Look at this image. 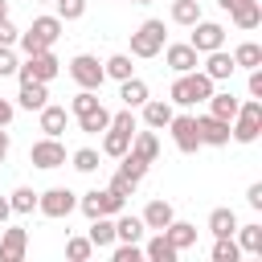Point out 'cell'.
Here are the masks:
<instances>
[{
    "label": "cell",
    "instance_id": "60d3db41",
    "mask_svg": "<svg viewBox=\"0 0 262 262\" xmlns=\"http://www.w3.org/2000/svg\"><path fill=\"white\" fill-rule=\"evenodd\" d=\"M53 4H57L53 16H61V20H78L86 12V0H53Z\"/></svg>",
    "mask_w": 262,
    "mask_h": 262
},
{
    "label": "cell",
    "instance_id": "7bdbcfd3",
    "mask_svg": "<svg viewBox=\"0 0 262 262\" xmlns=\"http://www.w3.org/2000/svg\"><path fill=\"white\" fill-rule=\"evenodd\" d=\"M139 258H143L139 242H123V246H115V262H139Z\"/></svg>",
    "mask_w": 262,
    "mask_h": 262
},
{
    "label": "cell",
    "instance_id": "83f0119b",
    "mask_svg": "<svg viewBox=\"0 0 262 262\" xmlns=\"http://www.w3.org/2000/svg\"><path fill=\"white\" fill-rule=\"evenodd\" d=\"M233 233H237V250H242V254H262V225H258V221L237 225Z\"/></svg>",
    "mask_w": 262,
    "mask_h": 262
},
{
    "label": "cell",
    "instance_id": "3957f363",
    "mask_svg": "<svg viewBox=\"0 0 262 262\" xmlns=\"http://www.w3.org/2000/svg\"><path fill=\"white\" fill-rule=\"evenodd\" d=\"M61 25H66L61 16H37V20L16 37V45L25 49V57H29V53H41V49H49V45L61 37Z\"/></svg>",
    "mask_w": 262,
    "mask_h": 262
},
{
    "label": "cell",
    "instance_id": "cb8c5ba5",
    "mask_svg": "<svg viewBox=\"0 0 262 262\" xmlns=\"http://www.w3.org/2000/svg\"><path fill=\"white\" fill-rule=\"evenodd\" d=\"M205 102H209V115H217V119H225V123H229V119L237 115V106H242V98H233L229 90H213Z\"/></svg>",
    "mask_w": 262,
    "mask_h": 262
},
{
    "label": "cell",
    "instance_id": "b9f144b4",
    "mask_svg": "<svg viewBox=\"0 0 262 262\" xmlns=\"http://www.w3.org/2000/svg\"><path fill=\"white\" fill-rule=\"evenodd\" d=\"M111 127L123 131V135H135V115H131V106H123L119 115H111Z\"/></svg>",
    "mask_w": 262,
    "mask_h": 262
},
{
    "label": "cell",
    "instance_id": "7c38bea8",
    "mask_svg": "<svg viewBox=\"0 0 262 262\" xmlns=\"http://www.w3.org/2000/svg\"><path fill=\"white\" fill-rule=\"evenodd\" d=\"M188 45H192L196 53H213V49H221V45H225V29H221V25H213V20H196V25H192Z\"/></svg>",
    "mask_w": 262,
    "mask_h": 262
},
{
    "label": "cell",
    "instance_id": "6da1fadb",
    "mask_svg": "<svg viewBox=\"0 0 262 262\" xmlns=\"http://www.w3.org/2000/svg\"><path fill=\"white\" fill-rule=\"evenodd\" d=\"M213 94V78L205 74V70H188V74H176V82H172V90H168V102H176V106H196V102H205Z\"/></svg>",
    "mask_w": 262,
    "mask_h": 262
},
{
    "label": "cell",
    "instance_id": "4fadbf2b",
    "mask_svg": "<svg viewBox=\"0 0 262 262\" xmlns=\"http://www.w3.org/2000/svg\"><path fill=\"white\" fill-rule=\"evenodd\" d=\"M164 61H168L172 74H188V70L201 66V53H196L188 41H180V45H164Z\"/></svg>",
    "mask_w": 262,
    "mask_h": 262
},
{
    "label": "cell",
    "instance_id": "f546056e",
    "mask_svg": "<svg viewBox=\"0 0 262 262\" xmlns=\"http://www.w3.org/2000/svg\"><path fill=\"white\" fill-rule=\"evenodd\" d=\"M233 229H237V213L233 209H213L209 213V233L213 237H229Z\"/></svg>",
    "mask_w": 262,
    "mask_h": 262
},
{
    "label": "cell",
    "instance_id": "4dcf8cb0",
    "mask_svg": "<svg viewBox=\"0 0 262 262\" xmlns=\"http://www.w3.org/2000/svg\"><path fill=\"white\" fill-rule=\"evenodd\" d=\"M233 66H242V70H258V66H262V45L242 41V45L233 49Z\"/></svg>",
    "mask_w": 262,
    "mask_h": 262
},
{
    "label": "cell",
    "instance_id": "603a6c76",
    "mask_svg": "<svg viewBox=\"0 0 262 262\" xmlns=\"http://www.w3.org/2000/svg\"><path fill=\"white\" fill-rule=\"evenodd\" d=\"M49 82H20V94H16V102L25 106V111H41L45 102H49V90H45Z\"/></svg>",
    "mask_w": 262,
    "mask_h": 262
},
{
    "label": "cell",
    "instance_id": "f6af8a7d",
    "mask_svg": "<svg viewBox=\"0 0 262 262\" xmlns=\"http://www.w3.org/2000/svg\"><path fill=\"white\" fill-rule=\"evenodd\" d=\"M16 37H20V29L4 16V20H0V45H16Z\"/></svg>",
    "mask_w": 262,
    "mask_h": 262
},
{
    "label": "cell",
    "instance_id": "ab89813d",
    "mask_svg": "<svg viewBox=\"0 0 262 262\" xmlns=\"http://www.w3.org/2000/svg\"><path fill=\"white\" fill-rule=\"evenodd\" d=\"M70 160H74L78 172H94V168H98V151H94V147H78Z\"/></svg>",
    "mask_w": 262,
    "mask_h": 262
},
{
    "label": "cell",
    "instance_id": "7dc6e473",
    "mask_svg": "<svg viewBox=\"0 0 262 262\" xmlns=\"http://www.w3.org/2000/svg\"><path fill=\"white\" fill-rule=\"evenodd\" d=\"M250 98H262V66L250 70Z\"/></svg>",
    "mask_w": 262,
    "mask_h": 262
},
{
    "label": "cell",
    "instance_id": "52a82bcc",
    "mask_svg": "<svg viewBox=\"0 0 262 262\" xmlns=\"http://www.w3.org/2000/svg\"><path fill=\"white\" fill-rule=\"evenodd\" d=\"M57 70H61V61H57L49 49H41V53H29L25 66H16V78H20V82H53Z\"/></svg>",
    "mask_w": 262,
    "mask_h": 262
},
{
    "label": "cell",
    "instance_id": "1f68e13d",
    "mask_svg": "<svg viewBox=\"0 0 262 262\" xmlns=\"http://www.w3.org/2000/svg\"><path fill=\"white\" fill-rule=\"evenodd\" d=\"M172 20L192 29V25L201 20V4H196V0H172Z\"/></svg>",
    "mask_w": 262,
    "mask_h": 262
},
{
    "label": "cell",
    "instance_id": "5b68a950",
    "mask_svg": "<svg viewBox=\"0 0 262 262\" xmlns=\"http://www.w3.org/2000/svg\"><path fill=\"white\" fill-rule=\"evenodd\" d=\"M168 45V29H164V20H143L135 33H131V53L135 57H156L160 49Z\"/></svg>",
    "mask_w": 262,
    "mask_h": 262
},
{
    "label": "cell",
    "instance_id": "d6986e66",
    "mask_svg": "<svg viewBox=\"0 0 262 262\" xmlns=\"http://www.w3.org/2000/svg\"><path fill=\"white\" fill-rule=\"evenodd\" d=\"M127 151H131V156H139L143 164H156V156H160V139H156V131H135Z\"/></svg>",
    "mask_w": 262,
    "mask_h": 262
},
{
    "label": "cell",
    "instance_id": "9a60e30c",
    "mask_svg": "<svg viewBox=\"0 0 262 262\" xmlns=\"http://www.w3.org/2000/svg\"><path fill=\"white\" fill-rule=\"evenodd\" d=\"M25 250H29V233L20 225H12V229L0 233V262H20Z\"/></svg>",
    "mask_w": 262,
    "mask_h": 262
},
{
    "label": "cell",
    "instance_id": "11a10c76",
    "mask_svg": "<svg viewBox=\"0 0 262 262\" xmlns=\"http://www.w3.org/2000/svg\"><path fill=\"white\" fill-rule=\"evenodd\" d=\"M45 4H49V0H45Z\"/></svg>",
    "mask_w": 262,
    "mask_h": 262
},
{
    "label": "cell",
    "instance_id": "e0dca14e",
    "mask_svg": "<svg viewBox=\"0 0 262 262\" xmlns=\"http://www.w3.org/2000/svg\"><path fill=\"white\" fill-rule=\"evenodd\" d=\"M233 70H237V66H233V53H225V49H213V53H205V74H209L213 82H225Z\"/></svg>",
    "mask_w": 262,
    "mask_h": 262
},
{
    "label": "cell",
    "instance_id": "277c9868",
    "mask_svg": "<svg viewBox=\"0 0 262 262\" xmlns=\"http://www.w3.org/2000/svg\"><path fill=\"white\" fill-rule=\"evenodd\" d=\"M229 123H233V127H229V135H233L237 143H254V139L262 135V98L242 102V106H237V115H233Z\"/></svg>",
    "mask_w": 262,
    "mask_h": 262
},
{
    "label": "cell",
    "instance_id": "e575fe53",
    "mask_svg": "<svg viewBox=\"0 0 262 262\" xmlns=\"http://www.w3.org/2000/svg\"><path fill=\"white\" fill-rule=\"evenodd\" d=\"M8 205H12V213H33V209H37V192H33L29 184H20V188L8 196Z\"/></svg>",
    "mask_w": 262,
    "mask_h": 262
},
{
    "label": "cell",
    "instance_id": "5bb4252c",
    "mask_svg": "<svg viewBox=\"0 0 262 262\" xmlns=\"http://www.w3.org/2000/svg\"><path fill=\"white\" fill-rule=\"evenodd\" d=\"M196 135H201V143H209V147H225V143H229V123L217 119V115H201V119H196Z\"/></svg>",
    "mask_w": 262,
    "mask_h": 262
},
{
    "label": "cell",
    "instance_id": "ee69618b",
    "mask_svg": "<svg viewBox=\"0 0 262 262\" xmlns=\"http://www.w3.org/2000/svg\"><path fill=\"white\" fill-rule=\"evenodd\" d=\"M8 74H16V53H12V45H0V78H8Z\"/></svg>",
    "mask_w": 262,
    "mask_h": 262
},
{
    "label": "cell",
    "instance_id": "30bf717a",
    "mask_svg": "<svg viewBox=\"0 0 262 262\" xmlns=\"http://www.w3.org/2000/svg\"><path fill=\"white\" fill-rule=\"evenodd\" d=\"M29 164H37V168H61V164H66V147H61V139H57V135L37 139V143L29 147Z\"/></svg>",
    "mask_w": 262,
    "mask_h": 262
},
{
    "label": "cell",
    "instance_id": "db71d44e",
    "mask_svg": "<svg viewBox=\"0 0 262 262\" xmlns=\"http://www.w3.org/2000/svg\"><path fill=\"white\" fill-rule=\"evenodd\" d=\"M131 4H151V0H131Z\"/></svg>",
    "mask_w": 262,
    "mask_h": 262
},
{
    "label": "cell",
    "instance_id": "836d02e7",
    "mask_svg": "<svg viewBox=\"0 0 262 262\" xmlns=\"http://www.w3.org/2000/svg\"><path fill=\"white\" fill-rule=\"evenodd\" d=\"M102 70H106V78L123 82V78H131V70H135V66H131V57H127V53H115V57H106V61H102Z\"/></svg>",
    "mask_w": 262,
    "mask_h": 262
},
{
    "label": "cell",
    "instance_id": "ac0fdd59",
    "mask_svg": "<svg viewBox=\"0 0 262 262\" xmlns=\"http://www.w3.org/2000/svg\"><path fill=\"white\" fill-rule=\"evenodd\" d=\"M143 123H147L151 131H164V127L172 123V102H168V98H164V102H160V98H147V102H143Z\"/></svg>",
    "mask_w": 262,
    "mask_h": 262
},
{
    "label": "cell",
    "instance_id": "44dd1931",
    "mask_svg": "<svg viewBox=\"0 0 262 262\" xmlns=\"http://www.w3.org/2000/svg\"><path fill=\"white\" fill-rule=\"evenodd\" d=\"M119 221H115V242H143V233H147V225H143V217H131V213H115Z\"/></svg>",
    "mask_w": 262,
    "mask_h": 262
},
{
    "label": "cell",
    "instance_id": "8fae6325",
    "mask_svg": "<svg viewBox=\"0 0 262 262\" xmlns=\"http://www.w3.org/2000/svg\"><path fill=\"white\" fill-rule=\"evenodd\" d=\"M168 131H172V139H176V147H180L184 156H192V151L201 147V135H196V115H172Z\"/></svg>",
    "mask_w": 262,
    "mask_h": 262
},
{
    "label": "cell",
    "instance_id": "816d5d0a",
    "mask_svg": "<svg viewBox=\"0 0 262 262\" xmlns=\"http://www.w3.org/2000/svg\"><path fill=\"white\" fill-rule=\"evenodd\" d=\"M217 4H221V8H225V12H229V8H237V4H242V0H217Z\"/></svg>",
    "mask_w": 262,
    "mask_h": 262
},
{
    "label": "cell",
    "instance_id": "bcb514c9",
    "mask_svg": "<svg viewBox=\"0 0 262 262\" xmlns=\"http://www.w3.org/2000/svg\"><path fill=\"white\" fill-rule=\"evenodd\" d=\"M246 205H250V209H262V180H254V184L246 188Z\"/></svg>",
    "mask_w": 262,
    "mask_h": 262
},
{
    "label": "cell",
    "instance_id": "7a4b0ae2",
    "mask_svg": "<svg viewBox=\"0 0 262 262\" xmlns=\"http://www.w3.org/2000/svg\"><path fill=\"white\" fill-rule=\"evenodd\" d=\"M70 111H74V119H78V127H82L86 135H98V131H106V127H111V111L98 102V94H94V90L74 94Z\"/></svg>",
    "mask_w": 262,
    "mask_h": 262
},
{
    "label": "cell",
    "instance_id": "d4e9b609",
    "mask_svg": "<svg viewBox=\"0 0 262 262\" xmlns=\"http://www.w3.org/2000/svg\"><path fill=\"white\" fill-rule=\"evenodd\" d=\"M37 115H41V131H45V135H61L66 123H70V111H66V106H53V102H45Z\"/></svg>",
    "mask_w": 262,
    "mask_h": 262
},
{
    "label": "cell",
    "instance_id": "8d00e7d4",
    "mask_svg": "<svg viewBox=\"0 0 262 262\" xmlns=\"http://www.w3.org/2000/svg\"><path fill=\"white\" fill-rule=\"evenodd\" d=\"M106 188H111V192H115V196H123V201H127V196H135V188H139V180H131V176H127V172H115V176H111V184H106Z\"/></svg>",
    "mask_w": 262,
    "mask_h": 262
},
{
    "label": "cell",
    "instance_id": "484cf974",
    "mask_svg": "<svg viewBox=\"0 0 262 262\" xmlns=\"http://www.w3.org/2000/svg\"><path fill=\"white\" fill-rule=\"evenodd\" d=\"M90 246L94 250H106V246H115V221L111 217H90Z\"/></svg>",
    "mask_w": 262,
    "mask_h": 262
},
{
    "label": "cell",
    "instance_id": "8992f818",
    "mask_svg": "<svg viewBox=\"0 0 262 262\" xmlns=\"http://www.w3.org/2000/svg\"><path fill=\"white\" fill-rule=\"evenodd\" d=\"M123 196H115L111 188H90V192H82L78 196V209L86 213V217H115V213H123Z\"/></svg>",
    "mask_w": 262,
    "mask_h": 262
},
{
    "label": "cell",
    "instance_id": "f5cc1de1",
    "mask_svg": "<svg viewBox=\"0 0 262 262\" xmlns=\"http://www.w3.org/2000/svg\"><path fill=\"white\" fill-rule=\"evenodd\" d=\"M4 16H8V0H0V20H4Z\"/></svg>",
    "mask_w": 262,
    "mask_h": 262
},
{
    "label": "cell",
    "instance_id": "74e56055",
    "mask_svg": "<svg viewBox=\"0 0 262 262\" xmlns=\"http://www.w3.org/2000/svg\"><path fill=\"white\" fill-rule=\"evenodd\" d=\"M119 160H123V164H119V172H127L131 180H143V176H147V164H143L139 156H131V151H123Z\"/></svg>",
    "mask_w": 262,
    "mask_h": 262
},
{
    "label": "cell",
    "instance_id": "f35d334b",
    "mask_svg": "<svg viewBox=\"0 0 262 262\" xmlns=\"http://www.w3.org/2000/svg\"><path fill=\"white\" fill-rule=\"evenodd\" d=\"M90 254H94L90 237H70V242H66V258H74V262H86Z\"/></svg>",
    "mask_w": 262,
    "mask_h": 262
},
{
    "label": "cell",
    "instance_id": "d6a6232c",
    "mask_svg": "<svg viewBox=\"0 0 262 262\" xmlns=\"http://www.w3.org/2000/svg\"><path fill=\"white\" fill-rule=\"evenodd\" d=\"M127 147H131V135H123V131H115V127H106V135H102V151H106L111 160H119Z\"/></svg>",
    "mask_w": 262,
    "mask_h": 262
},
{
    "label": "cell",
    "instance_id": "681fc988",
    "mask_svg": "<svg viewBox=\"0 0 262 262\" xmlns=\"http://www.w3.org/2000/svg\"><path fill=\"white\" fill-rule=\"evenodd\" d=\"M8 147H12V139H8V131L0 127V164H4V156H8Z\"/></svg>",
    "mask_w": 262,
    "mask_h": 262
},
{
    "label": "cell",
    "instance_id": "c3c4849f",
    "mask_svg": "<svg viewBox=\"0 0 262 262\" xmlns=\"http://www.w3.org/2000/svg\"><path fill=\"white\" fill-rule=\"evenodd\" d=\"M8 123H12V102L0 98V127H8Z\"/></svg>",
    "mask_w": 262,
    "mask_h": 262
},
{
    "label": "cell",
    "instance_id": "f1b7e54d",
    "mask_svg": "<svg viewBox=\"0 0 262 262\" xmlns=\"http://www.w3.org/2000/svg\"><path fill=\"white\" fill-rule=\"evenodd\" d=\"M143 258H151V262H176V258H180V250H172V242L156 229V237L143 246Z\"/></svg>",
    "mask_w": 262,
    "mask_h": 262
},
{
    "label": "cell",
    "instance_id": "d590c367",
    "mask_svg": "<svg viewBox=\"0 0 262 262\" xmlns=\"http://www.w3.org/2000/svg\"><path fill=\"white\" fill-rule=\"evenodd\" d=\"M237 258H242V250H237L233 233H229V237H217V242H213V262H237Z\"/></svg>",
    "mask_w": 262,
    "mask_h": 262
},
{
    "label": "cell",
    "instance_id": "ffe728a7",
    "mask_svg": "<svg viewBox=\"0 0 262 262\" xmlns=\"http://www.w3.org/2000/svg\"><path fill=\"white\" fill-rule=\"evenodd\" d=\"M172 217H176V209H172L164 196H156V201H147V205H143V225H147V229H164Z\"/></svg>",
    "mask_w": 262,
    "mask_h": 262
},
{
    "label": "cell",
    "instance_id": "ba28073f",
    "mask_svg": "<svg viewBox=\"0 0 262 262\" xmlns=\"http://www.w3.org/2000/svg\"><path fill=\"white\" fill-rule=\"evenodd\" d=\"M70 78H74L82 90H98V86L106 82V70H102V61H98V57H90V53H78V57L70 61Z\"/></svg>",
    "mask_w": 262,
    "mask_h": 262
},
{
    "label": "cell",
    "instance_id": "7402d4cb",
    "mask_svg": "<svg viewBox=\"0 0 262 262\" xmlns=\"http://www.w3.org/2000/svg\"><path fill=\"white\" fill-rule=\"evenodd\" d=\"M119 98H123V106H131V111H135V106H143V102H147V82H143V78H135V74H131V78H123V82H119Z\"/></svg>",
    "mask_w": 262,
    "mask_h": 262
},
{
    "label": "cell",
    "instance_id": "f907efd6",
    "mask_svg": "<svg viewBox=\"0 0 262 262\" xmlns=\"http://www.w3.org/2000/svg\"><path fill=\"white\" fill-rule=\"evenodd\" d=\"M12 217V205H8V196H0V225Z\"/></svg>",
    "mask_w": 262,
    "mask_h": 262
},
{
    "label": "cell",
    "instance_id": "4316f807",
    "mask_svg": "<svg viewBox=\"0 0 262 262\" xmlns=\"http://www.w3.org/2000/svg\"><path fill=\"white\" fill-rule=\"evenodd\" d=\"M229 16H233L237 29H258L262 25V4L258 0H242L237 8H229Z\"/></svg>",
    "mask_w": 262,
    "mask_h": 262
},
{
    "label": "cell",
    "instance_id": "9c48e42d",
    "mask_svg": "<svg viewBox=\"0 0 262 262\" xmlns=\"http://www.w3.org/2000/svg\"><path fill=\"white\" fill-rule=\"evenodd\" d=\"M37 209L57 221V217H70V213L78 209V196H74L70 188H45V192H37Z\"/></svg>",
    "mask_w": 262,
    "mask_h": 262
},
{
    "label": "cell",
    "instance_id": "2e32d148",
    "mask_svg": "<svg viewBox=\"0 0 262 262\" xmlns=\"http://www.w3.org/2000/svg\"><path fill=\"white\" fill-rule=\"evenodd\" d=\"M160 233L172 242V250H188V246H196V225H188V221H176V217H172Z\"/></svg>",
    "mask_w": 262,
    "mask_h": 262
}]
</instances>
